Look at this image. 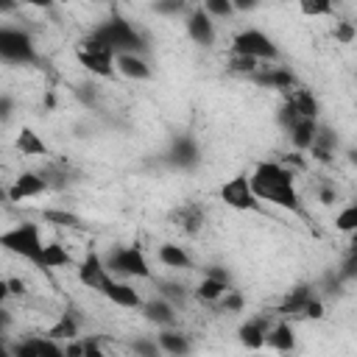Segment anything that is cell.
<instances>
[{
  "label": "cell",
  "mask_w": 357,
  "mask_h": 357,
  "mask_svg": "<svg viewBox=\"0 0 357 357\" xmlns=\"http://www.w3.org/2000/svg\"><path fill=\"white\" fill-rule=\"evenodd\" d=\"M248 178H251L254 195L259 201H268V204H276V206L290 209L296 215H304L301 198L296 192L293 170L287 165H282V162H259Z\"/></svg>",
  "instance_id": "6da1fadb"
},
{
  "label": "cell",
  "mask_w": 357,
  "mask_h": 357,
  "mask_svg": "<svg viewBox=\"0 0 357 357\" xmlns=\"http://www.w3.org/2000/svg\"><path fill=\"white\" fill-rule=\"evenodd\" d=\"M92 39H98L109 53H114V56H120V53H142L145 50V39L137 33V28L128 22V20H123V17H112V20H106V22H100L92 33H89Z\"/></svg>",
  "instance_id": "7a4b0ae2"
},
{
  "label": "cell",
  "mask_w": 357,
  "mask_h": 357,
  "mask_svg": "<svg viewBox=\"0 0 357 357\" xmlns=\"http://www.w3.org/2000/svg\"><path fill=\"white\" fill-rule=\"evenodd\" d=\"M0 245L28 262H33L36 268L47 271L45 268V243H42V234H39V226L36 223H20L8 231L0 234Z\"/></svg>",
  "instance_id": "3957f363"
},
{
  "label": "cell",
  "mask_w": 357,
  "mask_h": 357,
  "mask_svg": "<svg viewBox=\"0 0 357 357\" xmlns=\"http://www.w3.org/2000/svg\"><path fill=\"white\" fill-rule=\"evenodd\" d=\"M106 271L112 276H139V279H151V268L145 254L137 245H117L106 254L103 259Z\"/></svg>",
  "instance_id": "277c9868"
},
{
  "label": "cell",
  "mask_w": 357,
  "mask_h": 357,
  "mask_svg": "<svg viewBox=\"0 0 357 357\" xmlns=\"http://www.w3.org/2000/svg\"><path fill=\"white\" fill-rule=\"evenodd\" d=\"M231 56H251L257 61H276L279 59V47L273 45V39L257 28H245L234 36L231 42Z\"/></svg>",
  "instance_id": "5b68a950"
},
{
  "label": "cell",
  "mask_w": 357,
  "mask_h": 357,
  "mask_svg": "<svg viewBox=\"0 0 357 357\" xmlns=\"http://www.w3.org/2000/svg\"><path fill=\"white\" fill-rule=\"evenodd\" d=\"M75 56L81 61V67H86L92 75H100V78H112L117 73L114 67V53H109L98 39L86 36L78 47H75Z\"/></svg>",
  "instance_id": "8992f818"
},
{
  "label": "cell",
  "mask_w": 357,
  "mask_h": 357,
  "mask_svg": "<svg viewBox=\"0 0 357 357\" xmlns=\"http://www.w3.org/2000/svg\"><path fill=\"white\" fill-rule=\"evenodd\" d=\"M220 201L231 209H240V212H259L262 209V201L254 195V187H251V178L245 173L229 178L223 187H220Z\"/></svg>",
  "instance_id": "52a82bcc"
},
{
  "label": "cell",
  "mask_w": 357,
  "mask_h": 357,
  "mask_svg": "<svg viewBox=\"0 0 357 357\" xmlns=\"http://www.w3.org/2000/svg\"><path fill=\"white\" fill-rule=\"evenodd\" d=\"M0 56L11 64H33L36 61L33 42L20 28H0Z\"/></svg>",
  "instance_id": "ba28073f"
},
{
  "label": "cell",
  "mask_w": 357,
  "mask_h": 357,
  "mask_svg": "<svg viewBox=\"0 0 357 357\" xmlns=\"http://www.w3.org/2000/svg\"><path fill=\"white\" fill-rule=\"evenodd\" d=\"M109 279H114V276L106 271L103 257H98L95 251H86V257L78 265V282L84 287H89V290H100L103 293V287L109 284Z\"/></svg>",
  "instance_id": "9c48e42d"
},
{
  "label": "cell",
  "mask_w": 357,
  "mask_h": 357,
  "mask_svg": "<svg viewBox=\"0 0 357 357\" xmlns=\"http://www.w3.org/2000/svg\"><path fill=\"white\" fill-rule=\"evenodd\" d=\"M198 159H201V153H198V145H195L192 137H187V134L173 137L170 151H167V162H170L173 167H178V170H192V167L198 165Z\"/></svg>",
  "instance_id": "30bf717a"
},
{
  "label": "cell",
  "mask_w": 357,
  "mask_h": 357,
  "mask_svg": "<svg viewBox=\"0 0 357 357\" xmlns=\"http://www.w3.org/2000/svg\"><path fill=\"white\" fill-rule=\"evenodd\" d=\"M187 33H190V39L195 45H204V47H209L215 42V22L204 11V6H198V8L190 11V17H187Z\"/></svg>",
  "instance_id": "8fae6325"
},
{
  "label": "cell",
  "mask_w": 357,
  "mask_h": 357,
  "mask_svg": "<svg viewBox=\"0 0 357 357\" xmlns=\"http://www.w3.org/2000/svg\"><path fill=\"white\" fill-rule=\"evenodd\" d=\"M251 81H254V84H259V86L282 89V92H287V89H293V86H296V75H293L287 67H268V64H262V67L251 75Z\"/></svg>",
  "instance_id": "7c38bea8"
},
{
  "label": "cell",
  "mask_w": 357,
  "mask_h": 357,
  "mask_svg": "<svg viewBox=\"0 0 357 357\" xmlns=\"http://www.w3.org/2000/svg\"><path fill=\"white\" fill-rule=\"evenodd\" d=\"M268 329H271V318L268 315H259V318H251L245 321L240 329H237V337L245 349L251 351H259L265 346V337H268Z\"/></svg>",
  "instance_id": "4fadbf2b"
},
{
  "label": "cell",
  "mask_w": 357,
  "mask_h": 357,
  "mask_svg": "<svg viewBox=\"0 0 357 357\" xmlns=\"http://www.w3.org/2000/svg\"><path fill=\"white\" fill-rule=\"evenodd\" d=\"M103 296L112 301V304H117V307H123V310H142V298H139V293L131 287V284H126V282H117V279H109V284L103 287Z\"/></svg>",
  "instance_id": "5bb4252c"
},
{
  "label": "cell",
  "mask_w": 357,
  "mask_h": 357,
  "mask_svg": "<svg viewBox=\"0 0 357 357\" xmlns=\"http://www.w3.org/2000/svg\"><path fill=\"white\" fill-rule=\"evenodd\" d=\"M45 190H47V181L42 178V173H20L14 178V184L8 187V198L11 201H22V198L42 195Z\"/></svg>",
  "instance_id": "9a60e30c"
},
{
  "label": "cell",
  "mask_w": 357,
  "mask_h": 357,
  "mask_svg": "<svg viewBox=\"0 0 357 357\" xmlns=\"http://www.w3.org/2000/svg\"><path fill=\"white\" fill-rule=\"evenodd\" d=\"M114 67H117V73L123 78H131V81H148L151 78L148 61L142 56H137V53H120V56H114Z\"/></svg>",
  "instance_id": "2e32d148"
},
{
  "label": "cell",
  "mask_w": 357,
  "mask_h": 357,
  "mask_svg": "<svg viewBox=\"0 0 357 357\" xmlns=\"http://www.w3.org/2000/svg\"><path fill=\"white\" fill-rule=\"evenodd\" d=\"M142 315H145L151 324H156V326H170V324L176 321V307H173L167 298L156 296V298H151V301L142 304Z\"/></svg>",
  "instance_id": "e0dca14e"
},
{
  "label": "cell",
  "mask_w": 357,
  "mask_h": 357,
  "mask_svg": "<svg viewBox=\"0 0 357 357\" xmlns=\"http://www.w3.org/2000/svg\"><path fill=\"white\" fill-rule=\"evenodd\" d=\"M315 287L312 284H296L287 296H284V301L279 304V310L276 312H282V315H301L304 312V307H307V301L310 298H315V293H312Z\"/></svg>",
  "instance_id": "ac0fdd59"
},
{
  "label": "cell",
  "mask_w": 357,
  "mask_h": 357,
  "mask_svg": "<svg viewBox=\"0 0 357 357\" xmlns=\"http://www.w3.org/2000/svg\"><path fill=\"white\" fill-rule=\"evenodd\" d=\"M156 343H159V349H162L165 354H170V357H187V354L192 351L190 337L181 335V332H173V329H162V332L156 335Z\"/></svg>",
  "instance_id": "d6986e66"
},
{
  "label": "cell",
  "mask_w": 357,
  "mask_h": 357,
  "mask_svg": "<svg viewBox=\"0 0 357 357\" xmlns=\"http://www.w3.org/2000/svg\"><path fill=\"white\" fill-rule=\"evenodd\" d=\"M284 100H287V103H293V106L298 109V114H301V117H307V120H315V117H318V112H321V106H318L315 95H312L310 89H301V86L287 89V92H284Z\"/></svg>",
  "instance_id": "ffe728a7"
},
{
  "label": "cell",
  "mask_w": 357,
  "mask_h": 357,
  "mask_svg": "<svg viewBox=\"0 0 357 357\" xmlns=\"http://www.w3.org/2000/svg\"><path fill=\"white\" fill-rule=\"evenodd\" d=\"M265 346H271L273 351H282V354H290L296 349V335H293V326L279 321L268 329V337H265Z\"/></svg>",
  "instance_id": "44dd1931"
},
{
  "label": "cell",
  "mask_w": 357,
  "mask_h": 357,
  "mask_svg": "<svg viewBox=\"0 0 357 357\" xmlns=\"http://www.w3.org/2000/svg\"><path fill=\"white\" fill-rule=\"evenodd\" d=\"M335 148H337V137H335V131L326 128V126H318V134H315L312 148H310V151H312V159H318V162H332Z\"/></svg>",
  "instance_id": "7402d4cb"
},
{
  "label": "cell",
  "mask_w": 357,
  "mask_h": 357,
  "mask_svg": "<svg viewBox=\"0 0 357 357\" xmlns=\"http://www.w3.org/2000/svg\"><path fill=\"white\" fill-rule=\"evenodd\" d=\"M173 220H176V226H181L187 234H195V231H201V226H204V209H201L198 204H184V206H178V209L173 212Z\"/></svg>",
  "instance_id": "603a6c76"
},
{
  "label": "cell",
  "mask_w": 357,
  "mask_h": 357,
  "mask_svg": "<svg viewBox=\"0 0 357 357\" xmlns=\"http://www.w3.org/2000/svg\"><path fill=\"white\" fill-rule=\"evenodd\" d=\"M287 134H290V142H293L296 151H310V148H312V139H315V134H318V123L301 117Z\"/></svg>",
  "instance_id": "cb8c5ba5"
},
{
  "label": "cell",
  "mask_w": 357,
  "mask_h": 357,
  "mask_svg": "<svg viewBox=\"0 0 357 357\" xmlns=\"http://www.w3.org/2000/svg\"><path fill=\"white\" fill-rule=\"evenodd\" d=\"M45 337H50V340H78V318L73 315V312H64L47 332H45Z\"/></svg>",
  "instance_id": "d4e9b609"
},
{
  "label": "cell",
  "mask_w": 357,
  "mask_h": 357,
  "mask_svg": "<svg viewBox=\"0 0 357 357\" xmlns=\"http://www.w3.org/2000/svg\"><path fill=\"white\" fill-rule=\"evenodd\" d=\"M42 218H45V223H53L59 229H75V231L86 229L84 218H78L75 212H67V209H42Z\"/></svg>",
  "instance_id": "484cf974"
},
{
  "label": "cell",
  "mask_w": 357,
  "mask_h": 357,
  "mask_svg": "<svg viewBox=\"0 0 357 357\" xmlns=\"http://www.w3.org/2000/svg\"><path fill=\"white\" fill-rule=\"evenodd\" d=\"M159 262L167 265V268H192L190 254L176 243H162L159 245Z\"/></svg>",
  "instance_id": "4316f807"
},
{
  "label": "cell",
  "mask_w": 357,
  "mask_h": 357,
  "mask_svg": "<svg viewBox=\"0 0 357 357\" xmlns=\"http://www.w3.org/2000/svg\"><path fill=\"white\" fill-rule=\"evenodd\" d=\"M17 148L22 151V156H45L47 153V145L39 139V134L33 128H22L17 134Z\"/></svg>",
  "instance_id": "83f0119b"
},
{
  "label": "cell",
  "mask_w": 357,
  "mask_h": 357,
  "mask_svg": "<svg viewBox=\"0 0 357 357\" xmlns=\"http://www.w3.org/2000/svg\"><path fill=\"white\" fill-rule=\"evenodd\" d=\"M226 293H229V284H226V282H220V279H212V276H204V279H201V284L195 287V296H198L201 301H209V304L220 301Z\"/></svg>",
  "instance_id": "f1b7e54d"
},
{
  "label": "cell",
  "mask_w": 357,
  "mask_h": 357,
  "mask_svg": "<svg viewBox=\"0 0 357 357\" xmlns=\"http://www.w3.org/2000/svg\"><path fill=\"white\" fill-rule=\"evenodd\" d=\"M67 265H73L70 251L61 243H47L45 245V268L50 271V268H67Z\"/></svg>",
  "instance_id": "f546056e"
},
{
  "label": "cell",
  "mask_w": 357,
  "mask_h": 357,
  "mask_svg": "<svg viewBox=\"0 0 357 357\" xmlns=\"http://www.w3.org/2000/svg\"><path fill=\"white\" fill-rule=\"evenodd\" d=\"M156 290H159V296L167 298L173 307H181V304L187 301V290H184V284H178V282H159Z\"/></svg>",
  "instance_id": "4dcf8cb0"
},
{
  "label": "cell",
  "mask_w": 357,
  "mask_h": 357,
  "mask_svg": "<svg viewBox=\"0 0 357 357\" xmlns=\"http://www.w3.org/2000/svg\"><path fill=\"white\" fill-rule=\"evenodd\" d=\"M335 229L343 231V234L357 231V204H349L346 209L337 212V218H335Z\"/></svg>",
  "instance_id": "1f68e13d"
},
{
  "label": "cell",
  "mask_w": 357,
  "mask_h": 357,
  "mask_svg": "<svg viewBox=\"0 0 357 357\" xmlns=\"http://www.w3.org/2000/svg\"><path fill=\"white\" fill-rule=\"evenodd\" d=\"M262 64L257 61V59H251V56H231V61H229V70L231 73H237V75H254L257 70H259Z\"/></svg>",
  "instance_id": "d6a6232c"
},
{
  "label": "cell",
  "mask_w": 357,
  "mask_h": 357,
  "mask_svg": "<svg viewBox=\"0 0 357 357\" xmlns=\"http://www.w3.org/2000/svg\"><path fill=\"white\" fill-rule=\"evenodd\" d=\"M298 8L304 17H329L332 14V3H326V0H304Z\"/></svg>",
  "instance_id": "836d02e7"
},
{
  "label": "cell",
  "mask_w": 357,
  "mask_h": 357,
  "mask_svg": "<svg viewBox=\"0 0 357 357\" xmlns=\"http://www.w3.org/2000/svg\"><path fill=\"white\" fill-rule=\"evenodd\" d=\"M276 120H279V126H282L284 131H290V128L301 120V114H298V109H296L293 103H287V100H284V103H282V109H279V114H276Z\"/></svg>",
  "instance_id": "e575fe53"
},
{
  "label": "cell",
  "mask_w": 357,
  "mask_h": 357,
  "mask_svg": "<svg viewBox=\"0 0 357 357\" xmlns=\"http://www.w3.org/2000/svg\"><path fill=\"white\" fill-rule=\"evenodd\" d=\"M204 11L209 17H231L234 14V3L231 0H206L204 3Z\"/></svg>",
  "instance_id": "d590c367"
},
{
  "label": "cell",
  "mask_w": 357,
  "mask_h": 357,
  "mask_svg": "<svg viewBox=\"0 0 357 357\" xmlns=\"http://www.w3.org/2000/svg\"><path fill=\"white\" fill-rule=\"evenodd\" d=\"M131 349H134L139 357H159V354H162L156 337H153V340H148V337H137V340L131 343Z\"/></svg>",
  "instance_id": "8d00e7d4"
},
{
  "label": "cell",
  "mask_w": 357,
  "mask_h": 357,
  "mask_svg": "<svg viewBox=\"0 0 357 357\" xmlns=\"http://www.w3.org/2000/svg\"><path fill=\"white\" fill-rule=\"evenodd\" d=\"M36 346H39V357H67V351L50 337H36Z\"/></svg>",
  "instance_id": "74e56055"
},
{
  "label": "cell",
  "mask_w": 357,
  "mask_h": 357,
  "mask_svg": "<svg viewBox=\"0 0 357 357\" xmlns=\"http://www.w3.org/2000/svg\"><path fill=\"white\" fill-rule=\"evenodd\" d=\"M245 307V298L237 293V290H229L223 298H220V310L223 312H240Z\"/></svg>",
  "instance_id": "f35d334b"
},
{
  "label": "cell",
  "mask_w": 357,
  "mask_h": 357,
  "mask_svg": "<svg viewBox=\"0 0 357 357\" xmlns=\"http://www.w3.org/2000/svg\"><path fill=\"white\" fill-rule=\"evenodd\" d=\"M354 36H357V28H354L351 22H346V20L335 22V39H337L340 45H349V42H354Z\"/></svg>",
  "instance_id": "ab89813d"
},
{
  "label": "cell",
  "mask_w": 357,
  "mask_h": 357,
  "mask_svg": "<svg viewBox=\"0 0 357 357\" xmlns=\"http://www.w3.org/2000/svg\"><path fill=\"white\" fill-rule=\"evenodd\" d=\"M22 293H25V282L17 279V276H8L0 284V298H6V296H22Z\"/></svg>",
  "instance_id": "60d3db41"
},
{
  "label": "cell",
  "mask_w": 357,
  "mask_h": 357,
  "mask_svg": "<svg viewBox=\"0 0 357 357\" xmlns=\"http://www.w3.org/2000/svg\"><path fill=\"white\" fill-rule=\"evenodd\" d=\"M337 276H340V279H357V251H349V254H346V259H343Z\"/></svg>",
  "instance_id": "b9f144b4"
},
{
  "label": "cell",
  "mask_w": 357,
  "mask_h": 357,
  "mask_svg": "<svg viewBox=\"0 0 357 357\" xmlns=\"http://www.w3.org/2000/svg\"><path fill=\"white\" fill-rule=\"evenodd\" d=\"M11 351H14V357H39L36 337H33V340H22V343H14Z\"/></svg>",
  "instance_id": "7bdbcfd3"
},
{
  "label": "cell",
  "mask_w": 357,
  "mask_h": 357,
  "mask_svg": "<svg viewBox=\"0 0 357 357\" xmlns=\"http://www.w3.org/2000/svg\"><path fill=\"white\" fill-rule=\"evenodd\" d=\"M301 318L321 321V318H324V301H321V298H310L307 307H304V312H301Z\"/></svg>",
  "instance_id": "ee69618b"
},
{
  "label": "cell",
  "mask_w": 357,
  "mask_h": 357,
  "mask_svg": "<svg viewBox=\"0 0 357 357\" xmlns=\"http://www.w3.org/2000/svg\"><path fill=\"white\" fill-rule=\"evenodd\" d=\"M84 357H106L103 349H100V340L98 337H84Z\"/></svg>",
  "instance_id": "f6af8a7d"
},
{
  "label": "cell",
  "mask_w": 357,
  "mask_h": 357,
  "mask_svg": "<svg viewBox=\"0 0 357 357\" xmlns=\"http://www.w3.org/2000/svg\"><path fill=\"white\" fill-rule=\"evenodd\" d=\"M153 11H156V14H181V11H184V3H181V0H173V3H156Z\"/></svg>",
  "instance_id": "bcb514c9"
},
{
  "label": "cell",
  "mask_w": 357,
  "mask_h": 357,
  "mask_svg": "<svg viewBox=\"0 0 357 357\" xmlns=\"http://www.w3.org/2000/svg\"><path fill=\"white\" fill-rule=\"evenodd\" d=\"M75 95L81 98V103H84V106H95V86H92V84H89V86H86V84H84V86H78V89H75Z\"/></svg>",
  "instance_id": "7dc6e473"
},
{
  "label": "cell",
  "mask_w": 357,
  "mask_h": 357,
  "mask_svg": "<svg viewBox=\"0 0 357 357\" xmlns=\"http://www.w3.org/2000/svg\"><path fill=\"white\" fill-rule=\"evenodd\" d=\"M318 198H321V204H326V206L337 201V195H335V190H332V187H326V184H324V187L318 190Z\"/></svg>",
  "instance_id": "c3c4849f"
},
{
  "label": "cell",
  "mask_w": 357,
  "mask_h": 357,
  "mask_svg": "<svg viewBox=\"0 0 357 357\" xmlns=\"http://www.w3.org/2000/svg\"><path fill=\"white\" fill-rule=\"evenodd\" d=\"M64 351H67V357H84V343L81 340H70Z\"/></svg>",
  "instance_id": "681fc988"
},
{
  "label": "cell",
  "mask_w": 357,
  "mask_h": 357,
  "mask_svg": "<svg viewBox=\"0 0 357 357\" xmlns=\"http://www.w3.org/2000/svg\"><path fill=\"white\" fill-rule=\"evenodd\" d=\"M206 276H212V279H220V282H226V284H229V271H223V268H218V265L206 268Z\"/></svg>",
  "instance_id": "f907efd6"
},
{
  "label": "cell",
  "mask_w": 357,
  "mask_h": 357,
  "mask_svg": "<svg viewBox=\"0 0 357 357\" xmlns=\"http://www.w3.org/2000/svg\"><path fill=\"white\" fill-rule=\"evenodd\" d=\"M0 114H3V120H8V114H11V98L8 95L0 98Z\"/></svg>",
  "instance_id": "816d5d0a"
},
{
  "label": "cell",
  "mask_w": 357,
  "mask_h": 357,
  "mask_svg": "<svg viewBox=\"0 0 357 357\" xmlns=\"http://www.w3.org/2000/svg\"><path fill=\"white\" fill-rule=\"evenodd\" d=\"M254 6H257V3H251V0H237V3H234V11H251Z\"/></svg>",
  "instance_id": "f5cc1de1"
},
{
  "label": "cell",
  "mask_w": 357,
  "mask_h": 357,
  "mask_svg": "<svg viewBox=\"0 0 357 357\" xmlns=\"http://www.w3.org/2000/svg\"><path fill=\"white\" fill-rule=\"evenodd\" d=\"M349 251H357V231H351V240H349Z\"/></svg>",
  "instance_id": "db71d44e"
},
{
  "label": "cell",
  "mask_w": 357,
  "mask_h": 357,
  "mask_svg": "<svg viewBox=\"0 0 357 357\" xmlns=\"http://www.w3.org/2000/svg\"><path fill=\"white\" fill-rule=\"evenodd\" d=\"M349 162L357 167V148H351V151H349Z\"/></svg>",
  "instance_id": "11a10c76"
},
{
  "label": "cell",
  "mask_w": 357,
  "mask_h": 357,
  "mask_svg": "<svg viewBox=\"0 0 357 357\" xmlns=\"http://www.w3.org/2000/svg\"><path fill=\"white\" fill-rule=\"evenodd\" d=\"M0 357H14V351H11L8 346H3V349H0Z\"/></svg>",
  "instance_id": "9f6ffc18"
}]
</instances>
